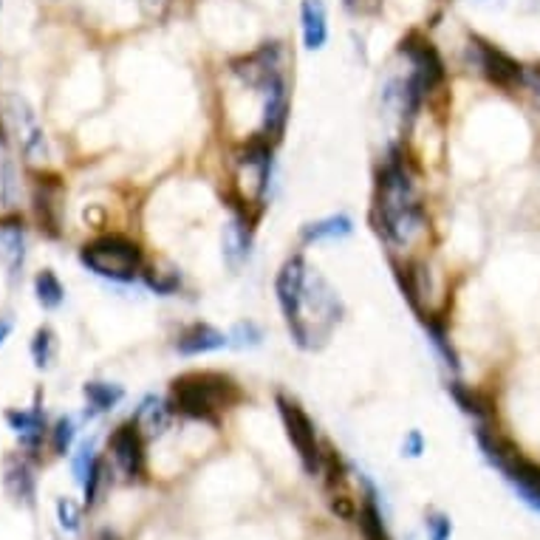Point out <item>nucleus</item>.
Returning a JSON list of instances; mask_svg holds the SVG:
<instances>
[{"mask_svg": "<svg viewBox=\"0 0 540 540\" xmlns=\"http://www.w3.org/2000/svg\"><path fill=\"white\" fill-rule=\"evenodd\" d=\"M354 233V221L346 213H337V215H326L320 221H311L300 230V241L303 244H320V241H339V238H348Z\"/></svg>", "mask_w": 540, "mask_h": 540, "instance_id": "obj_21", "label": "nucleus"}, {"mask_svg": "<svg viewBox=\"0 0 540 540\" xmlns=\"http://www.w3.org/2000/svg\"><path fill=\"white\" fill-rule=\"evenodd\" d=\"M74 436H77L74 419H68V416L57 419L54 428H51V450H54V456H66V452L71 450V444H74Z\"/></svg>", "mask_w": 540, "mask_h": 540, "instance_id": "obj_30", "label": "nucleus"}, {"mask_svg": "<svg viewBox=\"0 0 540 540\" xmlns=\"http://www.w3.org/2000/svg\"><path fill=\"white\" fill-rule=\"evenodd\" d=\"M6 421L17 433V441L23 450H28V452L40 450V444L46 439V413L40 405H35L32 410H6Z\"/></svg>", "mask_w": 540, "mask_h": 540, "instance_id": "obj_15", "label": "nucleus"}, {"mask_svg": "<svg viewBox=\"0 0 540 540\" xmlns=\"http://www.w3.org/2000/svg\"><path fill=\"white\" fill-rule=\"evenodd\" d=\"M400 54L405 57V60L410 63V71L416 77H421V82L428 85L431 94L439 88V85L444 82L447 71H444V60L439 57L436 46L428 40V37H421V35H408L400 46Z\"/></svg>", "mask_w": 540, "mask_h": 540, "instance_id": "obj_9", "label": "nucleus"}, {"mask_svg": "<svg viewBox=\"0 0 540 540\" xmlns=\"http://www.w3.org/2000/svg\"><path fill=\"white\" fill-rule=\"evenodd\" d=\"M110 459L119 467V472L128 481H139L148 472V450H145V433H141L139 421L128 419L122 424H117L110 433Z\"/></svg>", "mask_w": 540, "mask_h": 540, "instance_id": "obj_6", "label": "nucleus"}, {"mask_svg": "<svg viewBox=\"0 0 540 540\" xmlns=\"http://www.w3.org/2000/svg\"><path fill=\"white\" fill-rule=\"evenodd\" d=\"M4 484H6V493L15 498V501H23V504H35V475H32V467H28L26 459H17L12 456L6 462V470H4Z\"/></svg>", "mask_w": 540, "mask_h": 540, "instance_id": "obj_22", "label": "nucleus"}, {"mask_svg": "<svg viewBox=\"0 0 540 540\" xmlns=\"http://www.w3.org/2000/svg\"><path fill=\"white\" fill-rule=\"evenodd\" d=\"M421 326H424V331H428L431 343L439 351V357L444 359V365L450 368V371H459V354H456V348H452V343H450V334H447L444 320L439 315H433V311H428V315L421 317Z\"/></svg>", "mask_w": 540, "mask_h": 540, "instance_id": "obj_24", "label": "nucleus"}, {"mask_svg": "<svg viewBox=\"0 0 540 540\" xmlns=\"http://www.w3.org/2000/svg\"><path fill=\"white\" fill-rule=\"evenodd\" d=\"M470 54V63L487 77V82L498 85L504 91H515L526 85V68L515 60V57H509L506 51H501L498 46L472 37L467 46Z\"/></svg>", "mask_w": 540, "mask_h": 540, "instance_id": "obj_5", "label": "nucleus"}, {"mask_svg": "<svg viewBox=\"0 0 540 540\" xmlns=\"http://www.w3.org/2000/svg\"><path fill=\"white\" fill-rule=\"evenodd\" d=\"M421 452H424V436H421V431H410V433L402 439V456L419 459Z\"/></svg>", "mask_w": 540, "mask_h": 540, "instance_id": "obj_36", "label": "nucleus"}, {"mask_svg": "<svg viewBox=\"0 0 540 540\" xmlns=\"http://www.w3.org/2000/svg\"><path fill=\"white\" fill-rule=\"evenodd\" d=\"M501 472L509 484L515 487V493L540 513V464H535L521 450H515L513 456L501 464Z\"/></svg>", "mask_w": 540, "mask_h": 540, "instance_id": "obj_13", "label": "nucleus"}, {"mask_svg": "<svg viewBox=\"0 0 540 540\" xmlns=\"http://www.w3.org/2000/svg\"><path fill=\"white\" fill-rule=\"evenodd\" d=\"M300 26L303 43L308 51H320L328 40V15L323 0H303L300 4Z\"/></svg>", "mask_w": 540, "mask_h": 540, "instance_id": "obj_19", "label": "nucleus"}, {"mask_svg": "<svg viewBox=\"0 0 540 540\" xmlns=\"http://www.w3.org/2000/svg\"><path fill=\"white\" fill-rule=\"evenodd\" d=\"M275 405H277V413H280L283 428H286L289 441H292L295 450H297V459H300L303 470H306L308 475H320L323 444H320V439H317L315 421H311L308 413H306L295 400H289L286 393H277V396H275Z\"/></svg>", "mask_w": 540, "mask_h": 540, "instance_id": "obj_4", "label": "nucleus"}, {"mask_svg": "<svg viewBox=\"0 0 540 540\" xmlns=\"http://www.w3.org/2000/svg\"><path fill=\"white\" fill-rule=\"evenodd\" d=\"M424 524H428L431 540H450V537H452V524H450V518L441 515V513H431Z\"/></svg>", "mask_w": 540, "mask_h": 540, "instance_id": "obj_35", "label": "nucleus"}, {"mask_svg": "<svg viewBox=\"0 0 540 540\" xmlns=\"http://www.w3.org/2000/svg\"><path fill=\"white\" fill-rule=\"evenodd\" d=\"M0 258H4L9 269V277L17 280L23 272V261H26V230L17 218L0 221Z\"/></svg>", "mask_w": 540, "mask_h": 540, "instance_id": "obj_17", "label": "nucleus"}, {"mask_svg": "<svg viewBox=\"0 0 540 540\" xmlns=\"http://www.w3.org/2000/svg\"><path fill=\"white\" fill-rule=\"evenodd\" d=\"M54 357H57V337H54L51 328L43 326L32 337V359H35V365L40 368V371H46V368H51Z\"/></svg>", "mask_w": 540, "mask_h": 540, "instance_id": "obj_29", "label": "nucleus"}, {"mask_svg": "<svg viewBox=\"0 0 540 540\" xmlns=\"http://www.w3.org/2000/svg\"><path fill=\"white\" fill-rule=\"evenodd\" d=\"M328 506L339 521H357V515H359V504L346 493H331Z\"/></svg>", "mask_w": 540, "mask_h": 540, "instance_id": "obj_32", "label": "nucleus"}, {"mask_svg": "<svg viewBox=\"0 0 540 540\" xmlns=\"http://www.w3.org/2000/svg\"><path fill=\"white\" fill-rule=\"evenodd\" d=\"M105 472H108V464H105L102 459H97V464L91 467L88 478H85V484H82V490H85V504H88V506H94V504L99 501L102 484H105V478H108Z\"/></svg>", "mask_w": 540, "mask_h": 540, "instance_id": "obj_31", "label": "nucleus"}, {"mask_svg": "<svg viewBox=\"0 0 540 540\" xmlns=\"http://www.w3.org/2000/svg\"><path fill=\"white\" fill-rule=\"evenodd\" d=\"M221 258L230 272H241L252 258V226L246 215H233L221 230Z\"/></svg>", "mask_w": 540, "mask_h": 540, "instance_id": "obj_12", "label": "nucleus"}, {"mask_svg": "<svg viewBox=\"0 0 540 540\" xmlns=\"http://www.w3.org/2000/svg\"><path fill=\"white\" fill-rule=\"evenodd\" d=\"M374 226L379 238L393 249H408L428 230V213H424L413 173L400 148L388 151L377 173Z\"/></svg>", "mask_w": 540, "mask_h": 540, "instance_id": "obj_1", "label": "nucleus"}, {"mask_svg": "<svg viewBox=\"0 0 540 540\" xmlns=\"http://www.w3.org/2000/svg\"><path fill=\"white\" fill-rule=\"evenodd\" d=\"M141 280H145V286L159 297H173L182 292V272L173 266H145Z\"/></svg>", "mask_w": 540, "mask_h": 540, "instance_id": "obj_25", "label": "nucleus"}, {"mask_svg": "<svg viewBox=\"0 0 540 540\" xmlns=\"http://www.w3.org/2000/svg\"><path fill=\"white\" fill-rule=\"evenodd\" d=\"M226 346H230V334H223L221 328L210 323H190L176 337V351L182 357H202V354L221 351Z\"/></svg>", "mask_w": 540, "mask_h": 540, "instance_id": "obj_14", "label": "nucleus"}, {"mask_svg": "<svg viewBox=\"0 0 540 540\" xmlns=\"http://www.w3.org/2000/svg\"><path fill=\"white\" fill-rule=\"evenodd\" d=\"M264 337H266L264 328L254 323V320H241L230 331V346L238 348V351H249V348L264 346Z\"/></svg>", "mask_w": 540, "mask_h": 540, "instance_id": "obj_28", "label": "nucleus"}, {"mask_svg": "<svg viewBox=\"0 0 540 540\" xmlns=\"http://www.w3.org/2000/svg\"><path fill=\"white\" fill-rule=\"evenodd\" d=\"M6 113H9V122H12L17 139H20L23 153L32 161L46 159V133L37 122V113L28 108V102L12 94V97H6Z\"/></svg>", "mask_w": 540, "mask_h": 540, "instance_id": "obj_10", "label": "nucleus"}, {"mask_svg": "<svg viewBox=\"0 0 540 540\" xmlns=\"http://www.w3.org/2000/svg\"><path fill=\"white\" fill-rule=\"evenodd\" d=\"M57 518H60V526L66 532H77L82 524V509L71 498H60L57 501Z\"/></svg>", "mask_w": 540, "mask_h": 540, "instance_id": "obj_33", "label": "nucleus"}, {"mask_svg": "<svg viewBox=\"0 0 540 540\" xmlns=\"http://www.w3.org/2000/svg\"><path fill=\"white\" fill-rule=\"evenodd\" d=\"M306 277H308V264L303 254H289L275 277V297H277L283 320H286V328H292L300 317Z\"/></svg>", "mask_w": 540, "mask_h": 540, "instance_id": "obj_8", "label": "nucleus"}, {"mask_svg": "<svg viewBox=\"0 0 540 540\" xmlns=\"http://www.w3.org/2000/svg\"><path fill=\"white\" fill-rule=\"evenodd\" d=\"M230 68L244 85H249V88H254V91H264L275 79L286 77L283 74V46L280 43H264L252 54L233 60Z\"/></svg>", "mask_w": 540, "mask_h": 540, "instance_id": "obj_7", "label": "nucleus"}, {"mask_svg": "<svg viewBox=\"0 0 540 540\" xmlns=\"http://www.w3.org/2000/svg\"><path fill=\"white\" fill-rule=\"evenodd\" d=\"M82 396H85V416L94 419V416L110 413L113 408H117L125 400V388L117 382L94 379V382H85Z\"/></svg>", "mask_w": 540, "mask_h": 540, "instance_id": "obj_20", "label": "nucleus"}, {"mask_svg": "<svg viewBox=\"0 0 540 540\" xmlns=\"http://www.w3.org/2000/svg\"><path fill=\"white\" fill-rule=\"evenodd\" d=\"M264 94V113H261V139H266L269 145H277L283 139V130L289 125V82L286 77L275 79Z\"/></svg>", "mask_w": 540, "mask_h": 540, "instance_id": "obj_11", "label": "nucleus"}, {"mask_svg": "<svg viewBox=\"0 0 540 540\" xmlns=\"http://www.w3.org/2000/svg\"><path fill=\"white\" fill-rule=\"evenodd\" d=\"M12 328H15V323H12V317H0V346L6 343L9 339V334H12Z\"/></svg>", "mask_w": 540, "mask_h": 540, "instance_id": "obj_38", "label": "nucleus"}, {"mask_svg": "<svg viewBox=\"0 0 540 540\" xmlns=\"http://www.w3.org/2000/svg\"><path fill=\"white\" fill-rule=\"evenodd\" d=\"M357 524H359L365 540H390L388 526H385V518H382V509H379V504H377V490H374V484H365V498H362V504H359Z\"/></svg>", "mask_w": 540, "mask_h": 540, "instance_id": "obj_23", "label": "nucleus"}, {"mask_svg": "<svg viewBox=\"0 0 540 540\" xmlns=\"http://www.w3.org/2000/svg\"><path fill=\"white\" fill-rule=\"evenodd\" d=\"M320 475H323V481H326V490H328V493H337L339 487L346 484V478H348V464H346V459L339 456V450H334L331 444H323Z\"/></svg>", "mask_w": 540, "mask_h": 540, "instance_id": "obj_26", "label": "nucleus"}, {"mask_svg": "<svg viewBox=\"0 0 540 540\" xmlns=\"http://www.w3.org/2000/svg\"><path fill=\"white\" fill-rule=\"evenodd\" d=\"M241 400V388L233 377L218 371H195L173 379L170 388V408L176 416L198 419L215 424L221 410L233 408Z\"/></svg>", "mask_w": 540, "mask_h": 540, "instance_id": "obj_2", "label": "nucleus"}, {"mask_svg": "<svg viewBox=\"0 0 540 540\" xmlns=\"http://www.w3.org/2000/svg\"><path fill=\"white\" fill-rule=\"evenodd\" d=\"M35 295H37V303L43 306V308H60L63 306V300H66V286L60 283V277H57L51 269H43V272H37V277H35Z\"/></svg>", "mask_w": 540, "mask_h": 540, "instance_id": "obj_27", "label": "nucleus"}, {"mask_svg": "<svg viewBox=\"0 0 540 540\" xmlns=\"http://www.w3.org/2000/svg\"><path fill=\"white\" fill-rule=\"evenodd\" d=\"M79 264L97 277L128 286L145 272V254L136 241L125 235H102L79 249Z\"/></svg>", "mask_w": 540, "mask_h": 540, "instance_id": "obj_3", "label": "nucleus"}, {"mask_svg": "<svg viewBox=\"0 0 540 540\" xmlns=\"http://www.w3.org/2000/svg\"><path fill=\"white\" fill-rule=\"evenodd\" d=\"M450 396L478 424H493V419H495V400L487 390H478V388L464 385V382H452L450 385Z\"/></svg>", "mask_w": 540, "mask_h": 540, "instance_id": "obj_18", "label": "nucleus"}, {"mask_svg": "<svg viewBox=\"0 0 540 540\" xmlns=\"http://www.w3.org/2000/svg\"><path fill=\"white\" fill-rule=\"evenodd\" d=\"M343 4L354 15H377L382 9V0H343Z\"/></svg>", "mask_w": 540, "mask_h": 540, "instance_id": "obj_37", "label": "nucleus"}, {"mask_svg": "<svg viewBox=\"0 0 540 540\" xmlns=\"http://www.w3.org/2000/svg\"><path fill=\"white\" fill-rule=\"evenodd\" d=\"M97 464V452H94V441H82L77 459H74V478L79 484H85V478H88L91 467Z\"/></svg>", "mask_w": 540, "mask_h": 540, "instance_id": "obj_34", "label": "nucleus"}, {"mask_svg": "<svg viewBox=\"0 0 540 540\" xmlns=\"http://www.w3.org/2000/svg\"><path fill=\"white\" fill-rule=\"evenodd\" d=\"M173 416L176 413H173V408H170V400H161V396H156V393H148L145 400L139 402V408L133 410L130 419L139 421L145 439H153V436H161L170 428Z\"/></svg>", "mask_w": 540, "mask_h": 540, "instance_id": "obj_16", "label": "nucleus"}, {"mask_svg": "<svg viewBox=\"0 0 540 540\" xmlns=\"http://www.w3.org/2000/svg\"><path fill=\"white\" fill-rule=\"evenodd\" d=\"M94 540H119V537L113 535V532H108V529H105V532H99V535H97Z\"/></svg>", "mask_w": 540, "mask_h": 540, "instance_id": "obj_39", "label": "nucleus"}]
</instances>
